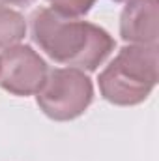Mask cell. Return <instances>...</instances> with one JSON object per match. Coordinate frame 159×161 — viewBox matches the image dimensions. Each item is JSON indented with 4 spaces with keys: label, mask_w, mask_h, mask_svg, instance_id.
<instances>
[{
    "label": "cell",
    "mask_w": 159,
    "mask_h": 161,
    "mask_svg": "<svg viewBox=\"0 0 159 161\" xmlns=\"http://www.w3.org/2000/svg\"><path fill=\"white\" fill-rule=\"evenodd\" d=\"M32 0H0V4L4 6H28Z\"/></svg>",
    "instance_id": "ba28073f"
},
{
    "label": "cell",
    "mask_w": 159,
    "mask_h": 161,
    "mask_svg": "<svg viewBox=\"0 0 159 161\" xmlns=\"http://www.w3.org/2000/svg\"><path fill=\"white\" fill-rule=\"evenodd\" d=\"M47 62L30 45H11L0 53V88L13 96H34L47 79Z\"/></svg>",
    "instance_id": "277c9868"
},
{
    "label": "cell",
    "mask_w": 159,
    "mask_h": 161,
    "mask_svg": "<svg viewBox=\"0 0 159 161\" xmlns=\"http://www.w3.org/2000/svg\"><path fill=\"white\" fill-rule=\"evenodd\" d=\"M157 47L127 45L99 73L101 96L120 107L142 103L157 84Z\"/></svg>",
    "instance_id": "7a4b0ae2"
},
{
    "label": "cell",
    "mask_w": 159,
    "mask_h": 161,
    "mask_svg": "<svg viewBox=\"0 0 159 161\" xmlns=\"http://www.w3.org/2000/svg\"><path fill=\"white\" fill-rule=\"evenodd\" d=\"M47 2L51 4L49 9L68 19H77L86 15L96 4V0H47Z\"/></svg>",
    "instance_id": "52a82bcc"
},
{
    "label": "cell",
    "mask_w": 159,
    "mask_h": 161,
    "mask_svg": "<svg viewBox=\"0 0 159 161\" xmlns=\"http://www.w3.org/2000/svg\"><path fill=\"white\" fill-rule=\"evenodd\" d=\"M94 99L90 77L75 68H56L47 73V79L36 94L40 109L51 120L68 122L79 118Z\"/></svg>",
    "instance_id": "3957f363"
},
{
    "label": "cell",
    "mask_w": 159,
    "mask_h": 161,
    "mask_svg": "<svg viewBox=\"0 0 159 161\" xmlns=\"http://www.w3.org/2000/svg\"><path fill=\"white\" fill-rule=\"evenodd\" d=\"M114 2H129V0H114Z\"/></svg>",
    "instance_id": "9c48e42d"
},
{
    "label": "cell",
    "mask_w": 159,
    "mask_h": 161,
    "mask_svg": "<svg viewBox=\"0 0 159 161\" xmlns=\"http://www.w3.org/2000/svg\"><path fill=\"white\" fill-rule=\"evenodd\" d=\"M32 40L54 62L80 71H96L114 51V40L105 28L62 17L49 8L34 11Z\"/></svg>",
    "instance_id": "6da1fadb"
},
{
    "label": "cell",
    "mask_w": 159,
    "mask_h": 161,
    "mask_svg": "<svg viewBox=\"0 0 159 161\" xmlns=\"http://www.w3.org/2000/svg\"><path fill=\"white\" fill-rule=\"evenodd\" d=\"M26 36V21L25 17L6 6H0V49H8L17 45Z\"/></svg>",
    "instance_id": "8992f818"
},
{
    "label": "cell",
    "mask_w": 159,
    "mask_h": 161,
    "mask_svg": "<svg viewBox=\"0 0 159 161\" xmlns=\"http://www.w3.org/2000/svg\"><path fill=\"white\" fill-rule=\"evenodd\" d=\"M159 0H129L120 15V36L129 45L157 47Z\"/></svg>",
    "instance_id": "5b68a950"
}]
</instances>
